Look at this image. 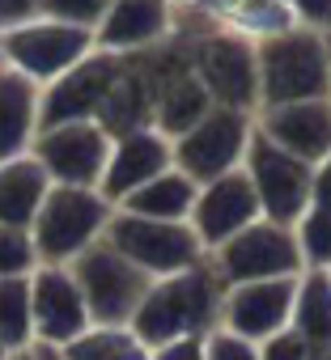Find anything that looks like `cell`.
Listing matches in <instances>:
<instances>
[{"label":"cell","instance_id":"cell-40","mask_svg":"<svg viewBox=\"0 0 331 360\" xmlns=\"http://www.w3.org/2000/svg\"><path fill=\"white\" fill-rule=\"evenodd\" d=\"M0 360H9V352H5V343H0Z\"/></svg>","mask_w":331,"mask_h":360},{"label":"cell","instance_id":"cell-31","mask_svg":"<svg viewBox=\"0 0 331 360\" xmlns=\"http://www.w3.org/2000/svg\"><path fill=\"white\" fill-rule=\"evenodd\" d=\"M204 360H259V343L217 326L213 335H204Z\"/></svg>","mask_w":331,"mask_h":360},{"label":"cell","instance_id":"cell-11","mask_svg":"<svg viewBox=\"0 0 331 360\" xmlns=\"http://www.w3.org/2000/svg\"><path fill=\"white\" fill-rule=\"evenodd\" d=\"M30 157L43 165L51 187H94L98 191L106 157H111V136L98 123L43 127L30 144Z\"/></svg>","mask_w":331,"mask_h":360},{"label":"cell","instance_id":"cell-5","mask_svg":"<svg viewBox=\"0 0 331 360\" xmlns=\"http://www.w3.org/2000/svg\"><path fill=\"white\" fill-rule=\"evenodd\" d=\"M68 271H73V280L85 297V309H89L94 326H127L136 305L144 301V292L153 284L140 267H132L106 242H94L85 255H77L68 263Z\"/></svg>","mask_w":331,"mask_h":360},{"label":"cell","instance_id":"cell-2","mask_svg":"<svg viewBox=\"0 0 331 360\" xmlns=\"http://www.w3.org/2000/svg\"><path fill=\"white\" fill-rule=\"evenodd\" d=\"M175 30L187 34L192 47V72L213 98V106L230 110H259V77H255V39L217 26L200 9L175 0Z\"/></svg>","mask_w":331,"mask_h":360},{"label":"cell","instance_id":"cell-17","mask_svg":"<svg viewBox=\"0 0 331 360\" xmlns=\"http://www.w3.org/2000/svg\"><path fill=\"white\" fill-rule=\"evenodd\" d=\"M175 169V157H170V140H166L157 127H140V131H127V136H115L111 140V157H106V169H102V200L106 204H119L127 200L136 187L153 183L157 174Z\"/></svg>","mask_w":331,"mask_h":360},{"label":"cell","instance_id":"cell-10","mask_svg":"<svg viewBox=\"0 0 331 360\" xmlns=\"http://www.w3.org/2000/svg\"><path fill=\"white\" fill-rule=\"evenodd\" d=\"M213 267L221 276V284H251V280H280V276H301V250L293 238V225H276V221H255L242 233H234L225 246H217Z\"/></svg>","mask_w":331,"mask_h":360},{"label":"cell","instance_id":"cell-25","mask_svg":"<svg viewBox=\"0 0 331 360\" xmlns=\"http://www.w3.org/2000/svg\"><path fill=\"white\" fill-rule=\"evenodd\" d=\"M289 330H297L314 352H331V271H301L297 276Z\"/></svg>","mask_w":331,"mask_h":360},{"label":"cell","instance_id":"cell-37","mask_svg":"<svg viewBox=\"0 0 331 360\" xmlns=\"http://www.w3.org/2000/svg\"><path fill=\"white\" fill-rule=\"evenodd\" d=\"M26 352H30V360H68V356H64L60 347H51V343H30Z\"/></svg>","mask_w":331,"mask_h":360},{"label":"cell","instance_id":"cell-27","mask_svg":"<svg viewBox=\"0 0 331 360\" xmlns=\"http://www.w3.org/2000/svg\"><path fill=\"white\" fill-rule=\"evenodd\" d=\"M0 343L5 352H26L35 343V322H30V276L0 280Z\"/></svg>","mask_w":331,"mask_h":360},{"label":"cell","instance_id":"cell-32","mask_svg":"<svg viewBox=\"0 0 331 360\" xmlns=\"http://www.w3.org/2000/svg\"><path fill=\"white\" fill-rule=\"evenodd\" d=\"M259 360H314V347L297 330L285 326L280 335H272V339L259 343Z\"/></svg>","mask_w":331,"mask_h":360},{"label":"cell","instance_id":"cell-20","mask_svg":"<svg viewBox=\"0 0 331 360\" xmlns=\"http://www.w3.org/2000/svg\"><path fill=\"white\" fill-rule=\"evenodd\" d=\"M47 191H51V178L43 174V165L30 153L13 157V161H0V225L30 229Z\"/></svg>","mask_w":331,"mask_h":360},{"label":"cell","instance_id":"cell-39","mask_svg":"<svg viewBox=\"0 0 331 360\" xmlns=\"http://www.w3.org/2000/svg\"><path fill=\"white\" fill-rule=\"evenodd\" d=\"M314 360H331V352H314Z\"/></svg>","mask_w":331,"mask_h":360},{"label":"cell","instance_id":"cell-13","mask_svg":"<svg viewBox=\"0 0 331 360\" xmlns=\"http://www.w3.org/2000/svg\"><path fill=\"white\" fill-rule=\"evenodd\" d=\"M263 212H259V200H255V187L251 178L238 169L213 178V183H200L196 187V204H192V233L196 242L204 246V255H213L217 246H225L234 233H242L246 225H255Z\"/></svg>","mask_w":331,"mask_h":360},{"label":"cell","instance_id":"cell-7","mask_svg":"<svg viewBox=\"0 0 331 360\" xmlns=\"http://www.w3.org/2000/svg\"><path fill=\"white\" fill-rule=\"evenodd\" d=\"M89 51H94V30L64 26V22H51V18H35L26 26H13V30L0 34V64L22 72L39 89L51 85L56 77H64Z\"/></svg>","mask_w":331,"mask_h":360},{"label":"cell","instance_id":"cell-33","mask_svg":"<svg viewBox=\"0 0 331 360\" xmlns=\"http://www.w3.org/2000/svg\"><path fill=\"white\" fill-rule=\"evenodd\" d=\"M293 22L318 34H331V0H289Z\"/></svg>","mask_w":331,"mask_h":360},{"label":"cell","instance_id":"cell-24","mask_svg":"<svg viewBox=\"0 0 331 360\" xmlns=\"http://www.w3.org/2000/svg\"><path fill=\"white\" fill-rule=\"evenodd\" d=\"M208 110H213V98L196 81V72H183V77H175V81H166V85L153 89V127L166 140H175L187 127H196Z\"/></svg>","mask_w":331,"mask_h":360},{"label":"cell","instance_id":"cell-12","mask_svg":"<svg viewBox=\"0 0 331 360\" xmlns=\"http://www.w3.org/2000/svg\"><path fill=\"white\" fill-rule=\"evenodd\" d=\"M119 68H123V56H111V51L94 47L81 64H73L64 77L43 85V94H39V131L60 127V123H94L111 81L119 77Z\"/></svg>","mask_w":331,"mask_h":360},{"label":"cell","instance_id":"cell-1","mask_svg":"<svg viewBox=\"0 0 331 360\" xmlns=\"http://www.w3.org/2000/svg\"><path fill=\"white\" fill-rule=\"evenodd\" d=\"M221 309H225V284H221L213 259L204 255L200 263L175 271V276L153 280L127 326L144 347H161L175 339L213 335L221 326Z\"/></svg>","mask_w":331,"mask_h":360},{"label":"cell","instance_id":"cell-38","mask_svg":"<svg viewBox=\"0 0 331 360\" xmlns=\"http://www.w3.org/2000/svg\"><path fill=\"white\" fill-rule=\"evenodd\" d=\"M9 360H30V352H13V356H9Z\"/></svg>","mask_w":331,"mask_h":360},{"label":"cell","instance_id":"cell-35","mask_svg":"<svg viewBox=\"0 0 331 360\" xmlns=\"http://www.w3.org/2000/svg\"><path fill=\"white\" fill-rule=\"evenodd\" d=\"M39 18V0H0V34Z\"/></svg>","mask_w":331,"mask_h":360},{"label":"cell","instance_id":"cell-6","mask_svg":"<svg viewBox=\"0 0 331 360\" xmlns=\"http://www.w3.org/2000/svg\"><path fill=\"white\" fill-rule=\"evenodd\" d=\"M102 242L111 250H119L132 267H140L149 280H161V276H175L192 263L204 259V246L196 242L192 225H175V221H144V217H132V212H111L106 221V233Z\"/></svg>","mask_w":331,"mask_h":360},{"label":"cell","instance_id":"cell-30","mask_svg":"<svg viewBox=\"0 0 331 360\" xmlns=\"http://www.w3.org/2000/svg\"><path fill=\"white\" fill-rule=\"evenodd\" d=\"M111 0H39V18H51V22H64V26H81V30H94L102 22Z\"/></svg>","mask_w":331,"mask_h":360},{"label":"cell","instance_id":"cell-28","mask_svg":"<svg viewBox=\"0 0 331 360\" xmlns=\"http://www.w3.org/2000/svg\"><path fill=\"white\" fill-rule=\"evenodd\" d=\"M293 238H297L306 271H331V212L306 208L293 225Z\"/></svg>","mask_w":331,"mask_h":360},{"label":"cell","instance_id":"cell-19","mask_svg":"<svg viewBox=\"0 0 331 360\" xmlns=\"http://www.w3.org/2000/svg\"><path fill=\"white\" fill-rule=\"evenodd\" d=\"M39 85L0 64V161L26 157L39 136Z\"/></svg>","mask_w":331,"mask_h":360},{"label":"cell","instance_id":"cell-9","mask_svg":"<svg viewBox=\"0 0 331 360\" xmlns=\"http://www.w3.org/2000/svg\"><path fill=\"white\" fill-rule=\"evenodd\" d=\"M242 174L251 178V187H255V200H259L263 221L297 225V217H301L306 204H310L314 165L297 161L293 153H285L280 144H272V140L255 127V131H251V144H246V157H242Z\"/></svg>","mask_w":331,"mask_h":360},{"label":"cell","instance_id":"cell-4","mask_svg":"<svg viewBox=\"0 0 331 360\" xmlns=\"http://www.w3.org/2000/svg\"><path fill=\"white\" fill-rule=\"evenodd\" d=\"M115 204L102 200L94 187H51L43 208L30 221V242L39 263L47 267H68L77 255H85L94 242H102L106 221Z\"/></svg>","mask_w":331,"mask_h":360},{"label":"cell","instance_id":"cell-18","mask_svg":"<svg viewBox=\"0 0 331 360\" xmlns=\"http://www.w3.org/2000/svg\"><path fill=\"white\" fill-rule=\"evenodd\" d=\"M255 127L280 144L285 153H293L306 165H318L331 153V98H314V102H289V106H268L255 115Z\"/></svg>","mask_w":331,"mask_h":360},{"label":"cell","instance_id":"cell-29","mask_svg":"<svg viewBox=\"0 0 331 360\" xmlns=\"http://www.w3.org/2000/svg\"><path fill=\"white\" fill-rule=\"evenodd\" d=\"M35 267H39V255H35L30 229H9V225H0V280L30 276Z\"/></svg>","mask_w":331,"mask_h":360},{"label":"cell","instance_id":"cell-36","mask_svg":"<svg viewBox=\"0 0 331 360\" xmlns=\"http://www.w3.org/2000/svg\"><path fill=\"white\" fill-rule=\"evenodd\" d=\"M149 360H204V339H175V343L149 347Z\"/></svg>","mask_w":331,"mask_h":360},{"label":"cell","instance_id":"cell-23","mask_svg":"<svg viewBox=\"0 0 331 360\" xmlns=\"http://www.w3.org/2000/svg\"><path fill=\"white\" fill-rule=\"evenodd\" d=\"M192 204H196V183L179 169H166L157 174L153 183L136 187L127 200H119L115 208L119 212H132V217H144V221H175V225H187L192 217Z\"/></svg>","mask_w":331,"mask_h":360},{"label":"cell","instance_id":"cell-16","mask_svg":"<svg viewBox=\"0 0 331 360\" xmlns=\"http://www.w3.org/2000/svg\"><path fill=\"white\" fill-rule=\"evenodd\" d=\"M170 30H175V0H111L102 22L94 26V47L127 60L170 39Z\"/></svg>","mask_w":331,"mask_h":360},{"label":"cell","instance_id":"cell-14","mask_svg":"<svg viewBox=\"0 0 331 360\" xmlns=\"http://www.w3.org/2000/svg\"><path fill=\"white\" fill-rule=\"evenodd\" d=\"M30 322H35V343H51V347H64L94 326L68 267L39 263L30 271Z\"/></svg>","mask_w":331,"mask_h":360},{"label":"cell","instance_id":"cell-15","mask_svg":"<svg viewBox=\"0 0 331 360\" xmlns=\"http://www.w3.org/2000/svg\"><path fill=\"white\" fill-rule=\"evenodd\" d=\"M293 292H297V276H280V280H251V284H230L225 288V309H221V326L263 343L272 335H280L293 318Z\"/></svg>","mask_w":331,"mask_h":360},{"label":"cell","instance_id":"cell-3","mask_svg":"<svg viewBox=\"0 0 331 360\" xmlns=\"http://www.w3.org/2000/svg\"><path fill=\"white\" fill-rule=\"evenodd\" d=\"M255 77H259V110L327 98L331 94L327 34L289 26V30L255 39Z\"/></svg>","mask_w":331,"mask_h":360},{"label":"cell","instance_id":"cell-21","mask_svg":"<svg viewBox=\"0 0 331 360\" xmlns=\"http://www.w3.org/2000/svg\"><path fill=\"white\" fill-rule=\"evenodd\" d=\"M94 123L111 140L115 136H127V131H140V127H153V94H149V85H144V77L136 72L132 60H123V68L111 81V89H106Z\"/></svg>","mask_w":331,"mask_h":360},{"label":"cell","instance_id":"cell-26","mask_svg":"<svg viewBox=\"0 0 331 360\" xmlns=\"http://www.w3.org/2000/svg\"><path fill=\"white\" fill-rule=\"evenodd\" d=\"M60 352L68 360H149V347L132 335V326H89Z\"/></svg>","mask_w":331,"mask_h":360},{"label":"cell","instance_id":"cell-8","mask_svg":"<svg viewBox=\"0 0 331 360\" xmlns=\"http://www.w3.org/2000/svg\"><path fill=\"white\" fill-rule=\"evenodd\" d=\"M251 131H255V115L230 110V106H213L196 127H187L183 136L170 140L175 169L187 174L196 187L213 183V178H221V174H230V169L242 165Z\"/></svg>","mask_w":331,"mask_h":360},{"label":"cell","instance_id":"cell-22","mask_svg":"<svg viewBox=\"0 0 331 360\" xmlns=\"http://www.w3.org/2000/svg\"><path fill=\"white\" fill-rule=\"evenodd\" d=\"M183 5L200 9L217 26L238 30L246 39H263V34H276V30L297 26L289 0H183Z\"/></svg>","mask_w":331,"mask_h":360},{"label":"cell","instance_id":"cell-34","mask_svg":"<svg viewBox=\"0 0 331 360\" xmlns=\"http://www.w3.org/2000/svg\"><path fill=\"white\" fill-rule=\"evenodd\" d=\"M306 208L331 212V153L314 165V178H310V204H306Z\"/></svg>","mask_w":331,"mask_h":360},{"label":"cell","instance_id":"cell-41","mask_svg":"<svg viewBox=\"0 0 331 360\" xmlns=\"http://www.w3.org/2000/svg\"><path fill=\"white\" fill-rule=\"evenodd\" d=\"M327 51H331V34H327ZM327 98H331V94H327Z\"/></svg>","mask_w":331,"mask_h":360}]
</instances>
